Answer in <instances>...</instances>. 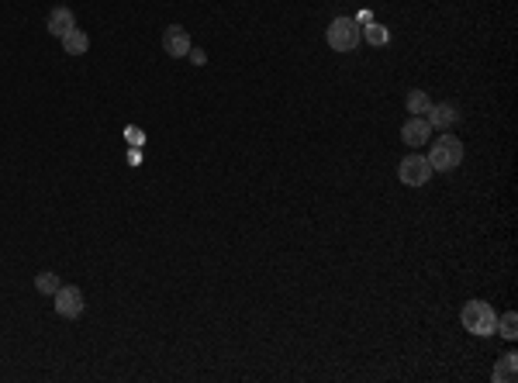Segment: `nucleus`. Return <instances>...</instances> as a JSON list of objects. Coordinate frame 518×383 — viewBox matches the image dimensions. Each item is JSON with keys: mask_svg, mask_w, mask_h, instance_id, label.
Returning <instances> with one entry per match:
<instances>
[{"mask_svg": "<svg viewBox=\"0 0 518 383\" xmlns=\"http://www.w3.org/2000/svg\"><path fill=\"white\" fill-rule=\"evenodd\" d=\"M425 159L432 166V173H435V169H439V173H450V169H456V166L463 162V142L442 131L439 138H432V149H428Z\"/></svg>", "mask_w": 518, "mask_h": 383, "instance_id": "f257e3e1", "label": "nucleus"}, {"mask_svg": "<svg viewBox=\"0 0 518 383\" xmlns=\"http://www.w3.org/2000/svg\"><path fill=\"white\" fill-rule=\"evenodd\" d=\"M463 328L474 332V335H494V324H498V311L487 304V300H470L463 304Z\"/></svg>", "mask_w": 518, "mask_h": 383, "instance_id": "f03ea898", "label": "nucleus"}, {"mask_svg": "<svg viewBox=\"0 0 518 383\" xmlns=\"http://www.w3.org/2000/svg\"><path fill=\"white\" fill-rule=\"evenodd\" d=\"M359 35H363V28H359L356 18H335V21L328 25L325 38H328V45H332L335 52H353L359 45Z\"/></svg>", "mask_w": 518, "mask_h": 383, "instance_id": "7ed1b4c3", "label": "nucleus"}, {"mask_svg": "<svg viewBox=\"0 0 518 383\" xmlns=\"http://www.w3.org/2000/svg\"><path fill=\"white\" fill-rule=\"evenodd\" d=\"M397 176H401V183H404V187H421V183H428L432 166H428L425 156L411 152V156H404V159H401V166H397Z\"/></svg>", "mask_w": 518, "mask_h": 383, "instance_id": "20e7f679", "label": "nucleus"}, {"mask_svg": "<svg viewBox=\"0 0 518 383\" xmlns=\"http://www.w3.org/2000/svg\"><path fill=\"white\" fill-rule=\"evenodd\" d=\"M52 300H56V315L59 318H80L83 315V308H87V300H83V290L80 287H59L52 293Z\"/></svg>", "mask_w": 518, "mask_h": 383, "instance_id": "39448f33", "label": "nucleus"}, {"mask_svg": "<svg viewBox=\"0 0 518 383\" xmlns=\"http://www.w3.org/2000/svg\"><path fill=\"white\" fill-rule=\"evenodd\" d=\"M162 49H166V56H173V59H183L194 45H191V35L183 25H169L166 32H162Z\"/></svg>", "mask_w": 518, "mask_h": 383, "instance_id": "423d86ee", "label": "nucleus"}, {"mask_svg": "<svg viewBox=\"0 0 518 383\" xmlns=\"http://www.w3.org/2000/svg\"><path fill=\"white\" fill-rule=\"evenodd\" d=\"M428 138H432V125H428L425 118H408L404 128H401V142H404V145H411V149L425 145Z\"/></svg>", "mask_w": 518, "mask_h": 383, "instance_id": "0eeeda50", "label": "nucleus"}, {"mask_svg": "<svg viewBox=\"0 0 518 383\" xmlns=\"http://www.w3.org/2000/svg\"><path fill=\"white\" fill-rule=\"evenodd\" d=\"M456 118H459L456 104H450V100H446V104H435V107H428V118H425V121H428L432 128H439V131H446V128L453 125Z\"/></svg>", "mask_w": 518, "mask_h": 383, "instance_id": "6e6552de", "label": "nucleus"}, {"mask_svg": "<svg viewBox=\"0 0 518 383\" xmlns=\"http://www.w3.org/2000/svg\"><path fill=\"white\" fill-rule=\"evenodd\" d=\"M76 28V18H73V11L69 7H56L52 14H49V35H56V38H63Z\"/></svg>", "mask_w": 518, "mask_h": 383, "instance_id": "1a4fd4ad", "label": "nucleus"}, {"mask_svg": "<svg viewBox=\"0 0 518 383\" xmlns=\"http://www.w3.org/2000/svg\"><path fill=\"white\" fill-rule=\"evenodd\" d=\"M518 377V355L515 352H505L501 363L494 366V383H515Z\"/></svg>", "mask_w": 518, "mask_h": 383, "instance_id": "9d476101", "label": "nucleus"}, {"mask_svg": "<svg viewBox=\"0 0 518 383\" xmlns=\"http://www.w3.org/2000/svg\"><path fill=\"white\" fill-rule=\"evenodd\" d=\"M63 49L66 56H87V49H90V38L83 28H73L69 35H63Z\"/></svg>", "mask_w": 518, "mask_h": 383, "instance_id": "9b49d317", "label": "nucleus"}, {"mask_svg": "<svg viewBox=\"0 0 518 383\" xmlns=\"http://www.w3.org/2000/svg\"><path fill=\"white\" fill-rule=\"evenodd\" d=\"M363 38L373 45V49H380V45H387L390 42V32L384 25H377V21H366V28H363Z\"/></svg>", "mask_w": 518, "mask_h": 383, "instance_id": "f8f14e48", "label": "nucleus"}, {"mask_svg": "<svg viewBox=\"0 0 518 383\" xmlns=\"http://www.w3.org/2000/svg\"><path fill=\"white\" fill-rule=\"evenodd\" d=\"M59 287H63V284H59V276H56L52 269H42V273L35 276V290H38V293H45V297H52Z\"/></svg>", "mask_w": 518, "mask_h": 383, "instance_id": "ddd939ff", "label": "nucleus"}, {"mask_svg": "<svg viewBox=\"0 0 518 383\" xmlns=\"http://www.w3.org/2000/svg\"><path fill=\"white\" fill-rule=\"evenodd\" d=\"M494 332H498V335H505L508 342H515V339H518V315H515V311L501 315V318H498V324H494Z\"/></svg>", "mask_w": 518, "mask_h": 383, "instance_id": "4468645a", "label": "nucleus"}, {"mask_svg": "<svg viewBox=\"0 0 518 383\" xmlns=\"http://www.w3.org/2000/svg\"><path fill=\"white\" fill-rule=\"evenodd\" d=\"M428 107H432V100H428L425 90H411V94H408V111H411V118H425Z\"/></svg>", "mask_w": 518, "mask_h": 383, "instance_id": "2eb2a0df", "label": "nucleus"}, {"mask_svg": "<svg viewBox=\"0 0 518 383\" xmlns=\"http://www.w3.org/2000/svg\"><path fill=\"white\" fill-rule=\"evenodd\" d=\"M187 56H191V59H194L197 66H204V63H207V56H204V49H191Z\"/></svg>", "mask_w": 518, "mask_h": 383, "instance_id": "dca6fc26", "label": "nucleus"}, {"mask_svg": "<svg viewBox=\"0 0 518 383\" xmlns=\"http://www.w3.org/2000/svg\"><path fill=\"white\" fill-rule=\"evenodd\" d=\"M128 142H131V145H142V142H145V135H142V131H135V128H128Z\"/></svg>", "mask_w": 518, "mask_h": 383, "instance_id": "f3484780", "label": "nucleus"}, {"mask_svg": "<svg viewBox=\"0 0 518 383\" xmlns=\"http://www.w3.org/2000/svg\"><path fill=\"white\" fill-rule=\"evenodd\" d=\"M128 162H131V166H142V152H135V149H131V152H128Z\"/></svg>", "mask_w": 518, "mask_h": 383, "instance_id": "a211bd4d", "label": "nucleus"}]
</instances>
